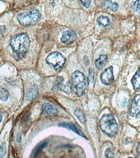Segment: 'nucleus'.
I'll use <instances>...</instances> for the list:
<instances>
[{"mask_svg":"<svg viewBox=\"0 0 140 158\" xmlns=\"http://www.w3.org/2000/svg\"><path fill=\"white\" fill-rule=\"evenodd\" d=\"M60 125L63 126V127H64V128H69V129H70V130H72V131H74V132L77 133L78 134H79V135H81V136H83V137H84V138H86L83 133H82V131L80 130L78 128H77L76 125H74V124H73V123H61Z\"/></svg>","mask_w":140,"mask_h":158,"instance_id":"2eb2a0df","label":"nucleus"},{"mask_svg":"<svg viewBox=\"0 0 140 158\" xmlns=\"http://www.w3.org/2000/svg\"><path fill=\"white\" fill-rule=\"evenodd\" d=\"M5 155V148L4 146L0 147V158H3Z\"/></svg>","mask_w":140,"mask_h":158,"instance_id":"5701e85b","label":"nucleus"},{"mask_svg":"<svg viewBox=\"0 0 140 158\" xmlns=\"http://www.w3.org/2000/svg\"><path fill=\"white\" fill-rule=\"evenodd\" d=\"M72 82L78 96H82L87 88V80L82 72L77 70L72 75Z\"/></svg>","mask_w":140,"mask_h":158,"instance_id":"20e7f679","label":"nucleus"},{"mask_svg":"<svg viewBox=\"0 0 140 158\" xmlns=\"http://www.w3.org/2000/svg\"><path fill=\"white\" fill-rule=\"evenodd\" d=\"M106 158H115L114 157L113 152L111 148H107L106 151Z\"/></svg>","mask_w":140,"mask_h":158,"instance_id":"aec40b11","label":"nucleus"},{"mask_svg":"<svg viewBox=\"0 0 140 158\" xmlns=\"http://www.w3.org/2000/svg\"><path fill=\"white\" fill-rule=\"evenodd\" d=\"M140 112V94L136 95L134 97L132 103H131L130 109H129V114L131 116L135 117Z\"/></svg>","mask_w":140,"mask_h":158,"instance_id":"0eeeda50","label":"nucleus"},{"mask_svg":"<svg viewBox=\"0 0 140 158\" xmlns=\"http://www.w3.org/2000/svg\"><path fill=\"white\" fill-rule=\"evenodd\" d=\"M100 128L104 133L108 136L116 135L118 131V124L111 114H104L100 119Z\"/></svg>","mask_w":140,"mask_h":158,"instance_id":"f03ea898","label":"nucleus"},{"mask_svg":"<svg viewBox=\"0 0 140 158\" xmlns=\"http://www.w3.org/2000/svg\"><path fill=\"white\" fill-rule=\"evenodd\" d=\"M101 82L105 85H110L114 81L113 67H109L104 70V72L101 75Z\"/></svg>","mask_w":140,"mask_h":158,"instance_id":"423d86ee","label":"nucleus"},{"mask_svg":"<svg viewBox=\"0 0 140 158\" xmlns=\"http://www.w3.org/2000/svg\"><path fill=\"white\" fill-rule=\"evenodd\" d=\"M101 7L111 12H116L118 10L119 5L117 2H113V1H104L101 3Z\"/></svg>","mask_w":140,"mask_h":158,"instance_id":"9d476101","label":"nucleus"},{"mask_svg":"<svg viewBox=\"0 0 140 158\" xmlns=\"http://www.w3.org/2000/svg\"><path fill=\"white\" fill-rule=\"evenodd\" d=\"M63 81H64V80H63V77H57L56 81H55V84H54V88H55V87H57V89L59 88V86H60V85L63 83Z\"/></svg>","mask_w":140,"mask_h":158,"instance_id":"6ab92c4d","label":"nucleus"},{"mask_svg":"<svg viewBox=\"0 0 140 158\" xmlns=\"http://www.w3.org/2000/svg\"><path fill=\"white\" fill-rule=\"evenodd\" d=\"M10 46L14 53L16 58L22 59L25 56L30 46V39L26 33L15 35L10 40Z\"/></svg>","mask_w":140,"mask_h":158,"instance_id":"f257e3e1","label":"nucleus"},{"mask_svg":"<svg viewBox=\"0 0 140 158\" xmlns=\"http://www.w3.org/2000/svg\"><path fill=\"white\" fill-rule=\"evenodd\" d=\"M5 31H6V27H5V26H0V34L4 33Z\"/></svg>","mask_w":140,"mask_h":158,"instance_id":"b1692460","label":"nucleus"},{"mask_svg":"<svg viewBox=\"0 0 140 158\" xmlns=\"http://www.w3.org/2000/svg\"><path fill=\"white\" fill-rule=\"evenodd\" d=\"M74 114H75V115L78 118V119L80 121H81L82 123H84L85 122V117H84V114L83 112L80 110V109H77L76 110H75V112H74Z\"/></svg>","mask_w":140,"mask_h":158,"instance_id":"f3484780","label":"nucleus"},{"mask_svg":"<svg viewBox=\"0 0 140 158\" xmlns=\"http://www.w3.org/2000/svg\"><path fill=\"white\" fill-rule=\"evenodd\" d=\"M80 3H81L83 7H86V8H88V7H90V5H91V1H81Z\"/></svg>","mask_w":140,"mask_h":158,"instance_id":"4be33fe9","label":"nucleus"},{"mask_svg":"<svg viewBox=\"0 0 140 158\" xmlns=\"http://www.w3.org/2000/svg\"><path fill=\"white\" fill-rule=\"evenodd\" d=\"M9 97V92L4 88L0 87V101H6Z\"/></svg>","mask_w":140,"mask_h":158,"instance_id":"dca6fc26","label":"nucleus"},{"mask_svg":"<svg viewBox=\"0 0 140 158\" xmlns=\"http://www.w3.org/2000/svg\"><path fill=\"white\" fill-rule=\"evenodd\" d=\"M17 19L20 24L24 27L36 24L40 19V13L37 9H32L29 12H22L17 15Z\"/></svg>","mask_w":140,"mask_h":158,"instance_id":"7ed1b4c3","label":"nucleus"},{"mask_svg":"<svg viewBox=\"0 0 140 158\" xmlns=\"http://www.w3.org/2000/svg\"><path fill=\"white\" fill-rule=\"evenodd\" d=\"M131 8L134 12L140 13V1H134L131 2Z\"/></svg>","mask_w":140,"mask_h":158,"instance_id":"a211bd4d","label":"nucleus"},{"mask_svg":"<svg viewBox=\"0 0 140 158\" xmlns=\"http://www.w3.org/2000/svg\"><path fill=\"white\" fill-rule=\"evenodd\" d=\"M42 110L45 114H46L48 115L54 116L58 114V109L54 106L51 105V104H44L42 106Z\"/></svg>","mask_w":140,"mask_h":158,"instance_id":"1a4fd4ad","label":"nucleus"},{"mask_svg":"<svg viewBox=\"0 0 140 158\" xmlns=\"http://www.w3.org/2000/svg\"><path fill=\"white\" fill-rule=\"evenodd\" d=\"M46 63L51 65L55 71H60L65 64V58L59 52H53L47 56Z\"/></svg>","mask_w":140,"mask_h":158,"instance_id":"39448f33","label":"nucleus"},{"mask_svg":"<svg viewBox=\"0 0 140 158\" xmlns=\"http://www.w3.org/2000/svg\"><path fill=\"white\" fill-rule=\"evenodd\" d=\"M93 76H94V71L91 69L90 70H89V78H88L89 82H90V83L93 81Z\"/></svg>","mask_w":140,"mask_h":158,"instance_id":"412c9836","label":"nucleus"},{"mask_svg":"<svg viewBox=\"0 0 140 158\" xmlns=\"http://www.w3.org/2000/svg\"><path fill=\"white\" fill-rule=\"evenodd\" d=\"M137 153H138V155L140 156V142L138 143V146H137Z\"/></svg>","mask_w":140,"mask_h":158,"instance_id":"393cba45","label":"nucleus"},{"mask_svg":"<svg viewBox=\"0 0 140 158\" xmlns=\"http://www.w3.org/2000/svg\"><path fill=\"white\" fill-rule=\"evenodd\" d=\"M76 34L74 31H65L62 34L60 41L64 44H69L70 43H73L75 40V39H76Z\"/></svg>","mask_w":140,"mask_h":158,"instance_id":"6e6552de","label":"nucleus"},{"mask_svg":"<svg viewBox=\"0 0 140 158\" xmlns=\"http://www.w3.org/2000/svg\"><path fill=\"white\" fill-rule=\"evenodd\" d=\"M129 158H132V157H129Z\"/></svg>","mask_w":140,"mask_h":158,"instance_id":"bb28decb","label":"nucleus"},{"mask_svg":"<svg viewBox=\"0 0 140 158\" xmlns=\"http://www.w3.org/2000/svg\"><path fill=\"white\" fill-rule=\"evenodd\" d=\"M132 81V85H133L134 90H139L140 89V70H138L134 76L133 77V78L131 80Z\"/></svg>","mask_w":140,"mask_h":158,"instance_id":"4468645a","label":"nucleus"},{"mask_svg":"<svg viewBox=\"0 0 140 158\" xmlns=\"http://www.w3.org/2000/svg\"><path fill=\"white\" fill-rule=\"evenodd\" d=\"M107 59H108V57H107L106 54H101V55H100L98 57V59H96V62H95L96 68L98 69H101L107 63Z\"/></svg>","mask_w":140,"mask_h":158,"instance_id":"f8f14e48","label":"nucleus"},{"mask_svg":"<svg viewBox=\"0 0 140 158\" xmlns=\"http://www.w3.org/2000/svg\"><path fill=\"white\" fill-rule=\"evenodd\" d=\"M96 23H97V25H98L99 27H106L110 25L111 21H110V18H109V17L101 15V16H99V17H97V19H96Z\"/></svg>","mask_w":140,"mask_h":158,"instance_id":"9b49d317","label":"nucleus"},{"mask_svg":"<svg viewBox=\"0 0 140 158\" xmlns=\"http://www.w3.org/2000/svg\"><path fill=\"white\" fill-rule=\"evenodd\" d=\"M2 114L0 113V122L2 121Z\"/></svg>","mask_w":140,"mask_h":158,"instance_id":"a878e982","label":"nucleus"},{"mask_svg":"<svg viewBox=\"0 0 140 158\" xmlns=\"http://www.w3.org/2000/svg\"><path fill=\"white\" fill-rule=\"evenodd\" d=\"M38 95V90H37V87L36 86H32V87H30L28 89V91L27 92V98L28 101H32L33 99H35L36 97V96Z\"/></svg>","mask_w":140,"mask_h":158,"instance_id":"ddd939ff","label":"nucleus"}]
</instances>
